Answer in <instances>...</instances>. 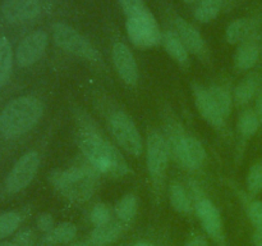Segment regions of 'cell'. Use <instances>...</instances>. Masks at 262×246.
<instances>
[{"instance_id": "obj_26", "label": "cell", "mask_w": 262, "mask_h": 246, "mask_svg": "<svg viewBox=\"0 0 262 246\" xmlns=\"http://www.w3.org/2000/svg\"><path fill=\"white\" fill-rule=\"evenodd\" d=\"M260 118L253 110H246L241 114L238 120V130L243 137H251L257 132L260 127Z\"/></svg>"}, {"instance_id": "obj_16", "label": "cell", "mask_w": 262, "mask_h": 246, "mask_svg": "<svg viewBox=\"0 0 262 246\" xmlns=\"http://www.w3.org/2000/svg\"><path fill=\"white\" fill-rule=\"evenodd\" d=\"M196 212L204 225L205 231L211 237H220L222 236V218L217 208L210 200L201 199L196 204Z\"/></svg>"}, {"instance_id": "obj_27", "label": "cell", "mask_w": 262, "mask_h": 246, "mask_svg": "<svg viewBox=\"0 0 262 246\" xmlns=\"http://www.w3.org/2000/svg\"><path fill=\"white\" fill-rule=\"evenodd\" d=\"M209 91L210 94H211L216 107L219 108L223 117L227 118L228 115H229L230 110H232V105H233V99L230 92L222 86H211L209 89Z\"/></svg>"}, {"instance_id": "obj_34", "label": "cell", "mask_w": 262, "mask_h": 246, "mask_svg": "<svg viewBox=\"0 0 262 246\" xmlns=\"http://www.w3.org/2000/svg\"><path fill=\"white\" fill-rule=\"evenodd\" d=\"M14 242L23 246H32L33 243V233L30 230H23L17 233L14 238Z\"/></svg>"}, {"instance_id": "obj_29", "label": "cell", "mask_w": 262, "mask_h": 246, "mask_svg": "<svg viewBox=\"0 0 262 246\" xmlns=\"http://www.w3.org/2000/svg\"><path fill=\"white\" fill-rule=\"evenodd\" d=\"M247 189L252 195L262 191V163H256L251 167L247 176Z\"/></svg>"}, {"instance_id": "obj_36", "label": "cell", "mask_w": 262, "mask_h": 246, "mask_svg": "<svg viewBox=\"0 0 262 246\" xmlns=\"http://www.w3.org/2000/svg\"><path fill=\"white\" fill-rule=\"evenodd\" d=\"M256 114L260 118V122L262 123V89L258 92L257 101H256Z\"/></svg>"}, {"instance_id": "obj_24", "label": "cell", "mask_w": 262, "mask_h": 246, "mask_svg": "<svg viewBox=\"0 0 262 246\" xmlns=\"http://www.w3.org/2000/svg\"><path fill=\"white\" fill-rule=\"evenodd\" d=\"M170 202L176 210L181 213H189L192 210V202L184 187L179 183L170 186Z\"/></svg>"}, {"instance_id": "obj_28", "label": "cell", "mask_w": 262, "mask_h": 246, "mask_svg": "<svg viewBox=\"0 0 262 246\" xmlns=\"http://www.w3.org/2000/svg\"><path fill=\"white\" fill-rule=\"evenodd\" d=\"M20 215L15 212H7L0 214V240L15 232L20 224Z\"/></svg>"}, {"instance_id": "obj_17", "label": "cell", "mask_w": 262, "mask_h": 246, "mask_svg": "<svg viewBox=\"0 0 262 246\" xmlns=\"http://www.w3.org/2000/svg\"><path fill=\"white\" fill-rule=\"evenodd\" d=\"M258 27H260V18H241V19H235L227 27L225 37H227L229 44L243 43L248 37L257 33Z\"/></svg>"}, {"instance_id": "obj_39", "label": "cell", "mask_w": 262, "mask_h": 246, "mask_svg": "<svg viewBox=\"0 0 262 246\" xmlns=\"http://www.w3.org/2000/svg\"><path fill=\"white\" fill-rule=\"evenodd\" d=\"M133 246H154V245L152 243H148V242H138Z\"/></svg>"}, {"instance_id": "obj_31", "label": "cell", "mask_w": 262, "mask_h": 246, "mask_svg": "<svg viewBox=\"0 0 262 246\" xmlns=\"http://www.w3.org/2000/svg\"><path fill=\"white\" fill-rule=\"evenodd\" d=\"M247 214L256 230L262 231V201H252L248 205Z\"/></svg>"}, {"instance_id": "obj_35", "label": "cell", "mask_w": 262, "mask_h": 246, "mask_svg": "<svg viewBox=\"0 0 262 246\" xmlns=\"http://www.w3.org/2000/svg\"><path fill=\"white\" fill-rule=\"evenodd\" d=\"M186 246H209L207 245V241L205 240L201 236H197V237H193L191 241L186 243Z\"/></svg>"}, {"instance_id": "obj_22", "label": "cell", "mask_w": 262, "mask_h": 246, "mask_svg": "<svg viewBox=\"0 0 262 246\" xmlns=\"http://www.w3.org/2000/svg\"><path fill=\"white\" fill-rule=\"evenodd\" d=\"M13 49L5 37L0 38V87L4 86L12 74Z\"/></svg>"}, {"instance_id": "obj_8", "label": "cell", "mask_w": 262, "mask_h": 246, "mask_svg": "<svg viewBox=\"0 0 262 246\" xmlns=\"http://www.w3.org/2000/svg\"><path fill=\"white\" fill-rule=\"evenodd\" d=\"M170 148L159 132H151L147 138V167L154 179H160L169 163Z\"/></svg>"}, {"instance_id": "obj_37", "label": "cell", "mask_w": 262, "mask_h": 246, "mask_svg": "<svg viewBox=\"0 0 262 246\" xmlns=\"http://www.w3.org/2000/svg\"><path fill=\"white\" fill-rule=\"evenodd\" d=\"M253 242L256 246H262V231L256 230V232L253 233Z\"/></svg>"}, {"instance_id": "obj_1", "label": "cell", "mask_w": 262, "mask_h": 246, "mask_svg": "<svg viewBox=\"0 0 262 246\" xmlns=\"http://www.w3.org/2000/svg\"><path fill=\"white\" fill-rule=\"evenodd\" d=\"M79 146L95 171L110 177H123L129 172L120 151L96 132L82 133Z\"/></svg>"}, {"instance_id": "obj_7", "label": "cell", "mask_w": 262, "mask_h": 246, "mask_svg": "<svg viewBox=\"0 0 262 246\" xmlns=\"http://www.w3.org/2000/svg\"><path fill=\"white\" fill-rule=\"evenodd\" d=\"M40 167V156L36 151H28L26 153L14 167L9 172L5 181V187L8 192L15 194V192L22 191L23 189L28 186L35 178L36 173Z\"/></svg>"}, {"instance_id": "obj_2", "label": "cell", "mask_w": 262, "mask_h": 246, "mask_svg": "<svg viewBox=\"0 0 262 246\" xmlns=\"http://www.w3.org/2000/svg\"><path fill=\"white\" fill-rule=\"evenodd\" d=\"M43 113V105L35 96H20L5 105L0 113V135L17 138L32 130Z\"/></svg>"}, {"instance_id": "obj_14", "label": "cell", "mask_w": 262, "mask_h": 246, "mask_svg": "<svg viewBox=\"0 0 262 246\" xmlns=\"http://www.w3.org/2000/svg\"><path fill=\"white\" fill-rule=\"evenodd\" d=\"M176 32L178 33L179 38L187 50L193 53L194 55L200 56V58H205L207 54V46L205 44L204 38H202L201 33L193 27L189 22L182 18H177L176 20Z\"/></svg>"}, {"instance_id": "obj_6", "label": "cell", "mask_w": 262, "mask_h": 246, "mask_svg": "<svg viewBox=\"0 0 262 246\" xmlns=\"http://www.w3.org/2000/svg\"><path fill=\"white\" fill-rule=\"evenodd\" d=\"M110 130L117 142L127 153L138 156L142 153V137L135 122L125 113L117 112L110 117Z\"/></svg>"}, {"instance_id": "obj_41", "label": "cell", "mask_w": 262, "mask_h": 246, "mask_svg": "<svg viewBox=\"0 0 262 246\" xmlns=\"http://www.w3.org/2000/svg\"><path fill=\"white\" fill-rule=\"evenodd\" d=\"M183 2H186V3H193V2H196V0H183Z\"/></svg>"}, {"instance_id": "obj_18", "label": "cell", "mask_w": 262, "mask_h": 246, "mask_svg": "<svg viewBox=\"0 0 262 246\" xmlns=\"http://www.w3.org/2000/svg\"><path fill=\"white\" fill-rule=\"evenodd\" d=\"M161 43H163L166 53H168L174 60L178 61L179 64L188 63V50H187L184 44L182 43V40L179 38L178 33L174 32V31H165V32L163 33Z\"/></svg>"}, {"instance_id": "obj_12", "label": "cell", "mask_w": 262, "mask_h": 246, "mask_svg": "<svg viewBox=\"0 0 262 246\" xmlns=\"http://www.w3.org/2000/svg\"><path fill=\"white\" fill-rule=\"evenodd\" d=\"M41 12L38 0H5L2 5V13L12 23L27 22L35 19Z\"/></svg>"}, {"instance_id": "obj_33", "label": "cell", "mask_w": 262, "mask_h": 246, "mask_svg": "<svg viewBox=\"0 0 262 246\" xmlns=\"http://www.w3.org/2000/svg\"><path fill=\"white\" fill-rule=\"evenodd\" d=\"M37 225L41 231L43 232H50L54 228V219L50 214L45 213V214H41L40 217L37 218Z\"/></svg>"}, {"instance_id": "obj_5", "label": "cell", "mask_w": 262, "mask_h": 246, "mask_svg": "<svg viewBox=\"0 0 262 246\" xmlns=\"http://www.w3.org/2000/svg\"><path fill=\"white\" fill-rule=\"evenodd\" d=\"M125 27L129 40L138 48H152L160 44L163 38L158 20L147 8L128 17Z\"/></svg>"}, {"instance_id": "obj_3", "label": "cell", "mask_w": 262, "mask_h": 246, "mask_svg": "<svg viewBox=\"0 0 262 246\" xmlns=\"http://www.w3.org/2000/svg\"><path fill=\"white\" fill-rule=\"evenodd\" d=\"M50 179L54 187L74 202H83L90 199L97 183V177L94 171L87 167L77 166L53 173Z\"/></svg>"}, {"instance_id": "obj_11", "label": "cell", "mask_w": 262, "mask_h": 246, "mask_svg": "<svg viewBox=\"0 0 262 246\" xmlns=\"http://www.w3.org/2000/svg\"><path fill=\"white\" fill-rule=\"evenodd\" d=\"M112 53L115 69L120 78L127 85L135 86L138 81V68L130 49L124 43H115Z\"/></svg>"}, {"instance_id": "obj_25", "label": "cell", "mask_w": 262, "mask_h": 246, "mask_svg": "<svg viewBox=\"0 0 262 246\" xmlns=\"http://www.w3.org/2000/svg\"><path fill=\"white\" fill-rule=\"evenodd\" d=\"M137 197L132 194L125 195L124 197H122L118 201L117 207H115V214L118 215V218L122 222H129L135 218L136 213H137Z\"/></svg>"}, {"instance_id": "obj_19", "label": "cell", "mask_w": 262, "mask_h": 246, "mask_svg": "<svg viewBox=\"0 0 262 246\" xmlns=\"http://www.w3.org/2000/svg\"><path fill=\"white\" fill-rule=\"evenodd\" d=\"M260 86V77L256 73H251L246 76L238 84L234 91V101L238 105H246L253 99Z\"/></svg>"}, {"instance_id": "obj_38", "label": "cell", "mask_w": 262, "mask_h": 246, "mask_svg": "<svg viewBox=\"0 0 262 246\" xmlns=\"http://www.w3.org/2000/svg\"><path fill=\"white\" fill-rule=\"evenodd\" d=\"M0 246H23V245H19V243L17 242H3L0 243Z\"/></svg>"}, {"instance_id": "obj_21", "label": "cell", "mask_w": 262, "mask_h": 246, "mask_svg": "<svg viewBox=\"0 0 262 246\" xmlns=\"http://www.w3.org/2000/svg\"><path fill=\"white\" fill-rule=\"evenodd\" d=\"M77 228L72 223H61L54 227L50 232L46 233L45 242L48 245H59V243H68L76 237Z\"/></svg>"}, {"instance_id": "obj_4", "label": "cell", "mask_w": 262, "mask_h": 246, "mask_svg": "<svg viewBox=\"0 0 262 246\" xmlns=\"http://www.w3.org/2000/svg\"><path fill=\"white\" fill-rule=\"evenodd\" d=\"M53 38L54 43L59 48L66 50L67 53L72 54V55L86 59L92 63L102 61V58L97 49L84 36H82L78 31H76L69 25H66L63 22L54 23Z\"/></svg>"}, {"instance_id": "obj_40", "label": "cell", "mask_w": 262, "mask_h": 246, "mask_svg": "<svg viewBox=\"0 0 262 246\" xmlns=\"http://www.w3.org/2000/svg\"><path fill=\"white\" fill-rule=\"evenodd\" d=\"M71 246H87L86 243H73V245H71Z\"/></svg>"}, {"instance_id": "obj_32", "label": "cell", "mask_w": 262, "mask_h": 246, "mask_svg": "<svg viewBox=\"0 0 262 246\" xmlns=\"http://www.w3.org/2000/svg\"><path fill=\"white\" fill-rule=\"evenodd\" d=\"M119 4L122 7L123 12L127 14V17L136 14L145 7V0H119Z\"/></svg>"}, {"instance_id": "obj_30", "label": "cell", "mask_w": 262, "mask_h": 246, "mask_svg": "<svg viewBox=\"0 0 262 246\" xmlns=\"http://www.w3.org/2000/svg\"><path fill=\"white\" fill-rule=\"evenodd\" d=\"M91 222L94 223L96 227L99 225L107 224L112 222V217H110L109 208L105 204H96L91 212Z\"/></svg>"}, {"instance_id": "obj_13", "label": "cell", "mask_w": 262, "mask_h": 246, "mask_svg": "<svg viewBox=\"0 0 262 246\" xmlns=\"http://www.w3.org/2000/svg\"><path fill=\"white\" fill-rule=\"evenodd\" d=\"M262 53V36L255 33L247 40L241 43L234 56V63L241 71L253 68L260 59Z\"/></svg>"}, {"instance_id": "obj_10", "label": "cell", "mask_w": 262, "mask_h": 246, "mask_svg": "<svg viewBox=\"0 0 262 246\" xmlns=\"http://www.w3.org/2000/svg\"><path fill=\"white\" fill-rule=\"evenodd\" d=\"M48 46V33L42 30L26 36L15 50V60L19 67H30L40 60Z\"/></svg>"}, {"instance_id": "obj_9", "label": "cell", "mask_w": 262, "mask_h": 246, "mask_svg": "<svg viewBox=\"0 0 262 246\" xmlns=\"http://www.w3.org/2000/svg\"><path fill=\"white\" fill-rule=\"evenodd\" d=\"M173 150L179 163L188 169L200 168L206 158L202 144L192 136H178L174 138Z\"/></svg>"}, {"instance_id": "obj_15", "label": "cell", "mask_w": 262, "mask_h": 246, "mask_svg": "<svg viewBox=\"0 0 262 246\" xmlns=\"http://www.w3.org/2000/svg\"><path fill=\"white\" fill-rule=\"evenodd\" d=\"M193 94L194 100H196V107L197 109H199V112L201 113L202 117H204L210 125L215 126V127L222 126L225 118L223 117L219 108L215 104L209 89H205V87L200 86V85H194Z\"/></svg>"}, {"instance_id": "obj_23", "label": "cell", "mask_w": 262, "mask_h": 246, "mask_svg": "<svg viewBox=\"0 0 262 246\" xmlns=\"http://www.w3.org/2000/svg\"><path fill=\"white\" fill-rule=\"evenodd\" d=\"M222 7L223 0H200L194 10V18L202 23L211 22L217 17Z\"/></svg>"}, {"instance_id": "obj_20", "label": "cell", "mask_w": 262, "mask_h": 246, "mask_svg": "<svg viewBox=\"0 0 262 246\" xmlns=\"http://www.w3.org/2000/svg\"><path fill=\"white\" fill-rule=\"evenodd\" d=\"M122 232V225L117 222H109L107 224L95 227L91 233V242L95 246H104L113 242L119 237Z\"/></svg>"}]
</instances>
